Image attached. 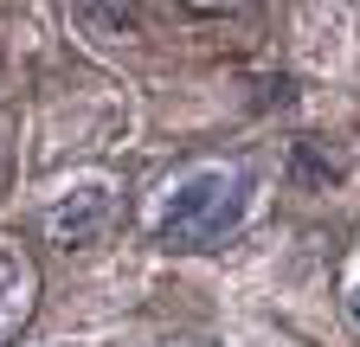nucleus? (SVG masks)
Here are the masks:
<instances>
[{"mask_svg":"<svg viewBox=\"0 0 360 347\" xmlns=\"http://www.w3.org/2000/svg\"><path fill=\"white\" fill-rule=\"evenodd\" d=\"M167 347H206V341H167Z\"/></svg>","mask_w":360,"mask_h":347,"instance_id":"obj_4","label":"nucleus"},{"mask_svg":"<svg viewBox=\"0 0 360 347\" xmlns=\"http://www.w3.org/2000/svg\"><path fill=\"white\" fill-rule=\"evenodd\" d=\"M354 315H360V296H354Z\"/></svg>","mask_w":360,"mask_h":347,"instance_id":"obj_5","label":"nucleus"},{"mask_svg":"<svg viewBox=\"0 0 360 347\" xmlns=\"http://www.w3.org/2000/svg\"><path fill=\"white\" fill-rule=\"evenodd\" d=\"M110 225H116V187L103 181V174H77V181H65L52 199H45V238L65 244V251L103 244Z\"/></svg>","mask_w":360,"mask_h":347,"instance_id":"obj_2","label":"nucleus"},{"mask_svg":"<svg viewBox=\"0 0 360 347\" xmlns=\"http://www.w3.org/2000/svg\"><path fill=\"white\" fill-rule=\"evenodd\" d=\"M39 309V264L20 238L0 232V347H7Z\"/></svg>","mask_w":360,"mask_h":347,"instance_id":"obj_3","label":"nucleus"},{"mask_svg":"<svg viewBox=\"0 0 360 347\" xmlns=\"http://www.w3.org/2000/svg\"><path fill=\"white\" fill-rule=\"evenodd\" d=\"M251 193H257V181L245 161H200L161 187L148 232L161 251H212L245 225Z\"/></svg>","mask_w":360,"mask_h":347,"instance_id":"obj_1","label":"nucleus"}]
</instances>
